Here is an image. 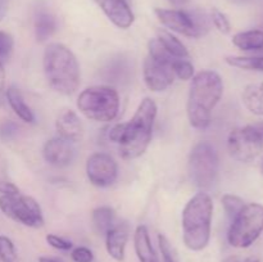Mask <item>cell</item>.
Returning <instances> with one entry per match:
<instances>
[{
  "label": "cell",
  "instance_id": "9",
  "mask_svg": "<svg viewBox=\"0 0 263 262\" xmlns=\"http://www.w3.org/2000/svg\"><path fill=\"white\" fill-rule=\"evenodd\" d=\"M0 211L15 222L28 228H41L44 225L41 207L33 198L27 195H2Z\"/></svg>",
  "mask_w": 263,
  "mask_h": 262
},
{
  "label": "cell",
  "instance_id": "18",
  "mask_svg": "<svg viewBox=\"0 0 263 262\" xmlns=\"http://www.w3.org/2000/svg\"><path fill=\"white\" fill-rule=\"evenodd\" d=\"M134 247H135L136 256L140 262H159L158 256L152 246L146 226L140 225L136 228L135 234H134Z\"/></svg>",
  "mask_w": 263,
  "mask_h": 262
},
{
  "label": "cell",
  "instance_id": "31",
  "mask_svg": "<svg viewBox=\"0 0 263 262\" xmlns=\"http://www.w3.org/2000/svg\"><path fill=\"white\" fill-rule=\"evenodd\" d=\"M158 244L159 249H161L163 262H179L177 261V257L176 254H175V251L174 248H172L171 243H170L168 239H167L163 234H158Z\"/></svg>",
  "mask_w": 263,
  "mask_h": 262
},
{
  "label": "cell",
  "instance_id": "7",
  "mask_svg": "<svg viewBox=\"0 0 263 262\" xmlns=\"http://www.w3.org/2000/svg\"><path fill=\"white\" fill-rule=\"evenodd\" d=\"M187 171L195 186L202 189L212 186L218 174V154L210 141H200L192 149Z\"/></svg>",
  "mask_w": 263,
  "mask_h": 262
},
{
  "label": "cell",
  "instance_id": "37",
  "mask_svg": "<svg viewBox=\"0 0 263 262\" xmlns=\"http://www.w3.org/2000/svg\"><path fill=\"white\" fill-rule=\"evenodd\" d=\"M5 85V69H4V64L0 62V90L4 89Z\"/></svg>",
  "mask_w": 263,
  "mask_h": 262
},
{
  "label": "cell",
  "instance_id": "27",
  "mask_svg": "<svg viewBox=\"0 0 263 262\" xmlns=\"http://www.w3.org/2000/svg\"><path fill=\"white\" fill-rule=\"evenodd\" d=\"M172 71H174L175 76L179 77L180 80H184V81L192 80L194 77V66L185 59H174Z\"/></svg>",
  "mask_w": 263,
  "mask_h": 262
},
{
  "label": "cell",
  "instance_id": "25",
  "mask_svg": "<svg viewBox=\"0 0 263 262\" xmlns=\"http://www.w3.org/2000/svg\"><path fill=\"white\" fill-rule=\"evenodd\" d=\"M225 62L229 66L236 67V68L263 72V57L229 55L225 58Z\"/></svg>",
  "mask_w": 263,
  "mask_h": 262
},
{
  "label": "cell",
  "instance_id": "12",
  "mask_svg": "<svg viewBox=\"0 0 263 262\" xmlns=\"http://www.w3.org/2000/svg\"><path fill=\"white\" fill-rule=\"evenodd\" d=\"M174 62V61H172ZM172 62H162L148 55L144 61V82L154 92L164 91L174 84Z\"/></svg>",
  "mask_w": 263,
  "mask_h": 262
},
{
  "label": "cell",
  "instance_id": "17",
  "mask_svg": "<svg viewBox=\"0 0 263 262\" xmlns=\"http://www.w3.org/2000/svg\"><path fill=\"white\" fill-rule=\"evenodd\" d=\"M55 127L59 138L76 143L84 135V127L77 113L72 109H64L59 113L55 121Z\"/></svg>",
  "mask_w": 263,
  "mask_h": 262
},
{
  "label": "cell",
  "instance_id": "30",
  "mask_svg": "<svg viewBox=\"0 0 263 262\" xmlns=\"http://www.w3.org/2000/svg\"><path fill=\"white\" fill-rule=\"evenodd\" d=\"M211 20H212L215 27L220 31L223 35H228L231 31V25L230 21L228 20L225 14L222 12H220L218 9H213L212 13H211Z\"/></svg>",
  "mask_w": 263,
  "mask_h": 262
},
{
  "label": "cell",
  "instance_id": "29",
  "mask_svg": "<svg viewBox=\"0 0 263 262\" xmlns=\"http://www.w3.org/2000/svg\"><path fill=\"white\" fill-rule=\"evenodd\" d=\"M13 49H14L13 36L5 31H0V62L3 64L9 61L13 54Z\"/></svg>",
  "mask_w": 263,
  "mask_h": 262
},
{
  "label": "cell",
  "instance_id": "40",
  "mask_svg": "<svg viewBox=\"0 0 263 262\" xmlns=\"http://www.w3.org/2000/svg\"><path fill=\"white\" fill-rule=\"evenodd\" d=\"M222 262H240V261H239L238 257H235V256H230V257H228V258L223 259Z\"/></svg>",
  "mask_w": 263,
  "mask_h": 262
},
{
  "label": "cell",
  "instance_id": "16",
  "mask_svg": "<svg viewBox=\"0 0 263 262\" xmlns=\"http://www.w3.org/2000/svg\"><path fill=\"white\" fill-rule=\"evenodd\" d=\"M128 235H130V226L126 222L113 226L105 234V248L108 254L117 262H122L125 259Z\"/></svg>",
  "mask_w": 263,
  "mask_h": 262
},
{
  "label": "cell",
  "instance_id": "1",
  "mask_svg": "<svg viewBox=\"0 0 263 262\" xmlns=\"http://www.w3.org/2000/svg\"><path fill=\"white\" fill-rule=\"evenodd\" d=\"M157 110L156 102L145 98L128 122L118 123L110 128L109 140L118 144L120 156L123 159H135L145 153L152 140Z\"/></svg>",
  "mask_w": 263,
  "mask_h": 262
},
{
  "label": "cell",
  "instance_id": "34",
  "mask_svg": "<svg viewBox=\"0 0 263 262\" xmlns=\"http://www.w3.org/2000/svg\"><path fill=\"white\" fill-rule=\"evenodd\" d=\"M20 133V126L13 121H5L0 125V138L4 140H10Z\"/></svg>",
  "mask_w": 263,
  "mask_h": 262
},
{
  "label": "cell",
  "instance_id": "3",
  "mask_svg": "<svg viewBox=\"0 0 263 262\" xmlns=\"http://www.w3.org/2000/svg\"><path fill=\"white\" fill-rule=\"evenodd\" d=\"M43 67L48 84L61 94H73L80 86V66L76 55L63 44L53 43L46 46Z\"/></svg>",
  "mask_w": 263,
  "mask_h": 262
},
{
  "label": "cell",
  "instance_id": "15",
  "mask_svg": "<svg viewBox=\"0 0 263 262\" xmlns=\"http://www.w3.org/2000/svg\"><path fill=\"white\" fill-rule=\"evenodd\" d=\"M108 20L118 28L130 27L135 21L133 10L126 0H95Z\"/></svg>",
  "mask_w": 263,
  "mask_h": 262
},
{
  "label": "cell",
  "instance_id": "42",
  "mask_svg": "<svg viewBox=\"0 0 263 262\" xmlns=\"http://www.w3.org/2000/svg\"><path fill=\"white\" fill-rule=\"evenodd\" d=\"M244 262H259L258 258H254V257H251V258H247Z\"/></svg>",
  "mask_w": 263,
  "mask_h": 262
},
{
  "label": "cell",
  "instance_id": "20",
  "mask_svg": "<svg viewBox=\"0 0 263 262\" xmlns=\"http://www.w3.org/2000/svg\"><path fill=\"white\" fill-rule=\"evenodd\" d=\"M243 104L256 116H263V82L247 85L241 94Z\"/></svg>",
  "mask_w": 263,
  "mask_h": 262
},
{
  "label": "cell",
  "instance_id": "41",
  "mask_svg": "<svg viewBox=\"0 0 263 262\" xmlns=\"http://www.w3.org/2000/svg\"><path fill=\"white\" fill-rule=\"evenodd\" d=\"M254 127H256L257 130L259 131V134H261L262 139H263V122L262 123H258V125H256V126H254Z\"/></svg>",
  "mask_w": 263,
  "mask_h": 262
},
{
  "label": "cell",
  "instance_id": "19",
  "mask_svg": "<svg viewBox=\"0 0 263 262\" xmlns=\"http://www.w3.org/2000/svg\"><path fill=\"white\" fill-rule=\"evenodd\" d=\"M5 98H7L10 108L14 110V113L21 118V120L25 121V122L27 123H32L33 121H35V116H33L30 107L26 104L22 92H21L20 89H17L15 86H9L7 89V91H5Z\"/></svg>",
  "mask_w": 263,
  "mask_h": 262
},
{
  "label": "cell",
  "instance_id": "39",
  "mask_svg": "<svg viewBox=\"0 0 263 262\" xmlns=\"http://www.w3.org/2000/svg\"><path fill=\"white\" fill-rule=\"evenodd\" d=\"M168 2L171 3V4L176 5V7H182V5L186 4V3L189 2V0H168Z\"/></svg>",
  "mask_w": 263,
  "mask_h": 262
},
{
  "label": "cell",
  "instance_id": "43",
  "mask_svg": "<svg viewBox=\"0 0 263 262\" xmlns=\"http://www.w3.org/2000/svg\"><path fill=\"white\" fill-rule=\"evenodd\" d=\"M231 3H235V4H243V3L248 2V0H230Z\"/></svg>",
  "mask_w": 263,
  "mask_h": 262
},
{
  "label": "cell",
  "instance_id": "23",
  "mask_svg": "<svg viewBox=\"0 0 263 262\" xmlns=\"http://www.w3.org/2000/svg\"><path fill=\"white\" fill-rule=\"evenodd\" d=\"M158 35V40L159 43L163 45V48L171 54L174 58H179V59H184L189 57V51H187L186 46L176 38V36L172 35L171 32L166 30H158L157 32Z\"/></svg>",
  "mask_w": 263,
  "mask_h": 262
},
{
  "label": "cell",
  "instance_id": "22",
  "mask_svg": "<svg viewBox=\"0 0 263 262\" xmlns=\"http://www.w3.org/2000/svg\"><path fill=\"white\" fill-rule=\"evenodd\" d=\"M233 44L241 50H263V31L249 30L234 35Z\"/></svg>",
  "mask_w": 263,
  "mask_h": 262
},
{
  "label": "cell",
  "instance_id": "38",
  "mask_svg": "<svg viewBox=\"0 0 263 262\" xmlns=\"http://www.w3.org/2000/svg\"><path fill=\"white\" fill-rule=\"evenodd\" d=\"M39 262H62L61 259L55 258V257H48V256H41L39 258Z\"/></svg>",
  "mask_w": 263,
  "mask_h": 262
},
{
  "label": "cell",
  "instance_id": "24",
  "mask_svg": "<svg viewBox=\"0 0 263 262\" xmlns=\"http://www.w3.org/2000/svg\"><path fill=\"white\" fill-rule=\"evenodd\" d=\"M113 222H115V211L112 208L107 205L95 208L92 212V223L98 233L105 235L115 226Z\"/></svg>",
  "mask_w": 263,
  "mask_h": 262
},
{
  "label": "cell",
  "instance_id": "14",
  "mask_svg": "<svg viewBox=\"0 0 263 262\" xmlns=\"http://www.w3.org/2000/svg\"><path fill=\"white\" fill-rule=\"evenodd\" d=\"M103 81L112 85L123 86L131 81L133 77V63L125 55H116L110 58L99 71Z\"/></svg>",
  "mask_w": 263,
  "mask_h": 262
},
{
  "label": "cell",
  "instance_id": "44",
  "mask_svg": "<svg viewBox=\"0 0 263 262\" xmlns=\"http://www.w3.org/2000/svg\"><path fill=\"white\" fill-rule=\"evenodd\" d=\"M3 102H4V97H3V92L0 90V104H3Z\"/></svg>",
  "mask_w": 263,
  "mask_h": 262
},
{
  "label": "cell",
  "instance_id": "26",
  "mask_svg": "<svg viewBox=\"0 0 263 262\" xmlns=\"http://www.w3.org/2000/svg\"><path fill=\"white\" fill-rule=\"evenodd\" d=\"M221 202H222L223 210H225L226 215H228V217L230 218L231 221L238 216V213L240 212V211L243 210L244 205H246V203H244V200L241 199V198L236 197V195L234 194H225L222 197V199H221Z\"/></svg>",
  "mask_w": 263,
  "mask_h": 262
},
{
  "label": "cell",
  "instance_id": "35",
  "mask_svg": "<svg viewBox=\"0 0 263 262\" xmlns=\"http://www.w3.org/2000/svg\"><path fill=\"white\" fill-rule=\"evenodd\" d=\"M0 194L2 195H14L20 194V189L13 182L0 180Z\"/></svg>",
  "mask_w": 263,
  "mask_h": 262
},
{
  "label": "cell",
  "instance_id": "10",
  "mask_svg": "<svg viewBox=\"0 0 263 262\" xmlns=\"http://www.w3.org/2000/svg\"><path fill=\"white\" fill-rule=\"evenodd\" d=\"M228 149L234 159L251 163L261 156L263 139L254 126L234 128L228 138Z\"/></svg>",
  "mask_w": 263,
  "mask_h": 262
},
{
  "label": "cell",
  "instance_id": "5",
  "mask_svg": "<svg viewBox=\"0 0 263 262\" xmlns=\"http://www.w3.org/2000/svg\"><path fill=\"white\" fill-rule=\"evenodd\" d=\"M77 108L89 120L110 122L120 110V95L112 86H91L77 98Z\"/></svg>",
  "mask_w": 263,
  "mask_h": 262
},
{
  "label": "cell",
  "instance_id": "33",
  "mask_svg": "<svg viewBox=\"0 0 263 262\" xmlns=\"http://www.w3.org/2000/svg\"><path fill=\"white\" fill-rule=\"evenodd\" d=\"M46 243L50 247H53V248L59 249V251H69L73 247L71 240H67V239L62 238V236L55 235V234H48L46 235Z\"/></svg>",
  "mask_w": 263,
  "mask_h": 262
},
{
  "label": "cell",
  "instance_id": "4",
  "mask_svg": "<svg viewBox=\"0 0 263 262\" xmlns=\"http://www.w3.org/2000/svg\"><path fill=\"white\" fill-rule=\"evenodd\" d=\"M213 202L207 193H198L182 211V240L193 252L203 251L208 246L212 228Z\"/></svg>",
  "mask_w": 263,
  "mask_h": 262
},
{
  "label": "cell",
  "instance_id": "32",
  "mask_svg": "<svg viewBox=\"0 0 263 262\" xmlns=\"http://www.w3.org/2000/svg\"><path fill=\"white\" fill-rule=\"evenodd\" d=\"M71 258L73 262H94V253L87 247H76L72 249Z\"/></svg>",
  "mask_w": 263,
  "mask_h": 262
},
{
  "label": "cell",
  "instance_id": "2",
  "mask_svg": "<svg viewBox=\"0 0 263 262\" xmlns=\"http://www.w3.org/2000/svg\"><path fill=\"white\" fill-rule=\"evenodd\" d=\"M223 94V82L215 71H200L193 77L187 98V117L194 128L204 130L211 125L212 110Z\"/></svg>",
  "mask_w": 263,
  "mask_h": 262
},
{
  "label": "cell",
  "instance_id": "11",
  "mask_svg": "<svg viewBox=\"0 0 263 262\" xmlns=\"http://www.w3.org/2000/svg\"><path fill=\"white\" fill-rule=\"evenodd\" d=\"M86 175L95 186L108 188L117 180L118 166L109 154L94 153L87 158Z\"/></svg>",
  "mask_w": 263,
  "mask_h": 262
},
{
  "label": "cell",
  "instance_id": "13",
  "mask_svg": "<svg viewBox=\"0 0 263 262\" xmlns=\"http://www.w3.org/2000/svg\"><path fill=\"white\" fill-rule=\"evenodd\" d=\"M44 159L54 167H67L73 162L76 148L72 141L63 138H53L45 143L43 148Z\"/></svg>",
  "mask_w": 263,
  "mask_h": 262
},
{
  "label": "cell",
  "instance_id": "8",
  "mask_svg": "<svg viewBox=\"0 0 263 262\" xmlns=\"http://www.w3.org/2000/svg\"><path fill=\"white\" fill-rule=\"evenodd\" d=\"M154 12L162 25L180 35L199 39L210 31V18L205 13L162 8H157Z\"/></svg>",
  "mask_w": 263,
  "mask_h": 262
},
{
  "label": "cell",
  "instance_id": "21",
  "mask_svg": "<svg viewBox=\"0 0 263 262\" xmlns=\"http://www.w3.org/2000/svg\"><path fill=\"white\" fill-rule=\"evenodd\" d=\"M57 30V20L48 10H39L35 17V35L37 41L43 43L54 35Z\"/></svg>",
  "mask_w": 263,
  "mask_h": 262
},
{
  "label": "cell",
  "instance_id": "36",
  "mask_svg": "<svg viewBox=\"0 0 263 262\" xmlns=\"http://www.w3.org/2000/svg\"><path fill=\"white\" fill-rule=\"evenodd\" d=\"M8 7H9V0H0V22L7 15Z\"/></svg>",
  "mask_w": 263,
  "mask_h": 262
},
{
  "label": "cell",
  "instance_id": "28",
  "mask_svg": "<svg viewBox=\"0 0 263 262\" xmlns=\"http://www.w3.org/2000/svg\"><path fill=\"white\" fill-rule=\"evenodd\" d=\"M0 261L2 262H15L17 261V251L8 236L0 235Z\"/></svg>",
  "mask_w": 263,
  "mask_h": 262
},
{
  "label": "cell",
  "instance_id": "6",
  "mask_svg": "<svg viewBox=\"0 0 263 262\" xmlns=\"http://www.w3.org/2000/svg\"><path fill=\"white\" fill-rule=\"evenodd\" d=\"M263 231V205L249 203L233 220L228 233V240L235 248L251 247Z\"/></svg>",
  "mask_w": 263,
  "mask_h": 262
},
{
  "label": "cell",
  "instance_id": "45",
  "mask_svg": "<svg viewBox=\"0 0 263 262\" xmlns=\"http://www.w3.org/2000/svg\"><path fill=\"white\" fill-rule=\"evenodd\" d=\"M262 171H263V166H262Z\"/></svg>",
  "mask_w": 263,
  "mask_h": 262
}]
</instances>
